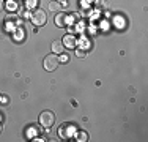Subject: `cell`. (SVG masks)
<instances>
[{"instance_id":"obj_1","label":"cell","mask_w":148,"mask_h":142,"mask_svg":"<svg viewBox=\"0 0 148 142\" xmlns=\"http://www.w3.org/2000/svg\"><path fill=\"white\" fill-rule=\"evenodd\" d=\"M32 22H33L35 26H38V27L44 26V24L47 22V14H46L44 10H41V8L35 10V11L32 13Z\"/></svg>"},{"instance_id":"obj_2","label":"cell","mask_w":148,"mask_h":142,"mask_svg":"<svg viewBox=\"0 0 148 142\" xmlns=\"http://www.w3.org/2000/svg\"><path fill=\"white\" fill-rule=\"evenodd\" d=\"M54 122H55V115H54V112H52V111L41 112V115H40V125L43 126V128H51L52 125H54Z\"/></svg>"},{"instance_id":"obj_3","label":"cell","mask_w":148,"mask_h":142,"mask_svg":"<svg viewBox=\"0 0 148 142\" xmlns=\"http://www.w3.org/2000/svg\"><path fill=\"white\" fill-rule=\"evenodd\" d=\"M60 65V59L57 54H49L44 59V70L46 71H54Z\"/></svg>"},{"instance_id":"obj_4","label":"cell","mask_w":148,"mask_h":142,"mask_svg":"<svg viewBox=\"0 0 148 142\" xmlns=\"http://www.w3.org/2000/svg\"><path fill=\"white\" fill-rule=\"evenodd\" d=\"M63 46L68 49H74L77 46V38L74 37V35H66V37H63Z\"/></svg>"},{"instance_id":"obj_5","label":"cell","mask_w":148,"mask_h":142,"mask_svg":"<svg viewBox=\"0 0 148 142\" xmlns=\"http://www.w3.org/2000/svg\"><path fill=\"white\" fill-rule=\"evenodd\" d=\"M51 49L54 51V54H63V49H65V46H63V43L60 41V40H55V41H52V44H51Z\"/></svg>"},{"instance_id":"obj_6","label":"cell","mask_w":148,"mask_h":142,"mask_svg":"<svg viewBox=\"0 0 148 142\" xmlns=\"http://www.w3.org/2000/svg\"><path fill=\"white\" fill-rule=\"evenodd\" d=\"M55 24H57V27H65L66 24V16L63 13H58L57 16H55Z\"/></svg>"},{"instance_id":"obj_7","label":"cell","mask_w":148,"mask_h":142,"mask_svg":"<svg viewBox=\"0 0 148 142\" xmlns=\"http://www.w3.org/2000/svg\"><path fill=\"white\" fill-rule=\"evenodd\" d=\"M49 10H51V11H60V10H62V5H60L58 2H51L49 3Z\"/></svg>"},{"instance_id":"obj_8","label":"cell","mask_w":148,"mask_h":142,"mask_svg":"<svg viewBox=\"0 0 148 142\" xmlns=\"http://www.w3.org/2000/svg\"><path fill=\"white\" fill-rule=\"evenodd\" d=\"M77 141H80V142H84V141H87L88 139V136H87V133H84V131H80V133H77Z\"/></svg>"},{"instance_id":"obj_9","label":"cell","mask_w":148,"mask_h":142,"mask_svg":"<svg viewBox=\"0 0 148 142\" xmlns=\"http://www.w3.org/2000/svg\"><path fill=\"white\" fill-rule=\"evenodd\" d=\"M58 59H60V62H68L69 57L66 55V54H62V57H58Z\"/></svg>"},{"instance_id":"obj_10","label":"cell","mask_w":148,"mask_h":142,"mask_svg":"<svg viewBox=\"0 0 148 142\" xmlns=\"http://www.w3.org/2000/svg\"><path fill=\"white\" fill-rule=\"evenodd\" d=\"M76 55L77 57H84V55H85V52H82V49H79V51H76Z\"/></svg>"},{"instance_id":"obj_11","label":"cell","mask_w":148,"mask_h":142,"mask_svg":"<svg viewBox=\"0 0 148 142\" xmlns=\"http://www.w3.org/2000/svg\"><path fill=\"white\" fill-rule=\"evenodd\" d=\"M0 99H2L0 103H3V104H6V103H8V97H0Z\"/></svg>"},{"instance_id":"obj_12","label":"cell","mask_w":148,"mask_h":142,"mask_svg":"<svg viewBox=\"0 0 148 142\" xmlns=\"http://www.w3.org/2000/svg\"><path fill=\"white\" fill-rule=\"evenodd\" d=\"M3 10V0H0V11Z\"/></svg>"},{"instance_id":"obj_13","label":"cell","mask_w":148,"mask_h":142,"mask_svg":"<svg viewBox=\"0 0 148 142\" xmlns=\"http://www.w3.org/2000/svg\"><path fill=\"white\" fill-rule=\"evenodd\" d=\"M0 133H2V125H0Z\"/></svg>"},{"instance_id":"obj_14","label":"cell","mask_w":148,"mask_h":142,"mask_svg":"<svg viewBox=\"0 0 148 142\" xmlns=\"http://www.w3.org/2000/svg\"><path fill=\"white\" fill-rule=\"evenodd\" d=\"M58 2H63V0H58Z\"/></svg>"}]
</instances>
